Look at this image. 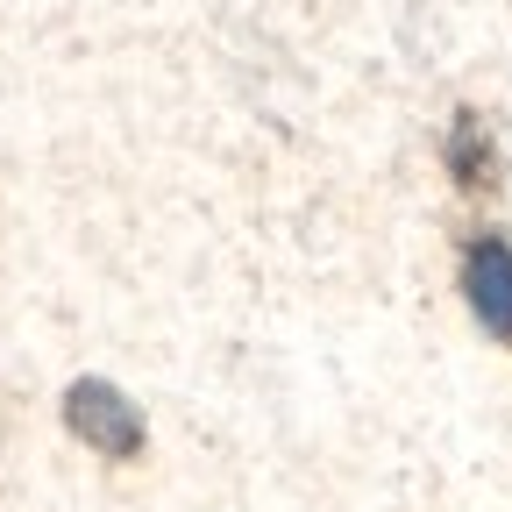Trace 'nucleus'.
I'll return each mask as SVG.
<instances>
[{"label":"nucleus","instance_id":"1","mask_svg":"<svg viewBox=\"0 0 512 512\" xmlns=\"http://www.w3.org/2000/svg\"><path fill=\"white\" fill-rule=\"evenodd\" d=\"M64 420H72V434L86 448H100V456H136L143 448V413L100 377H79L72 392H64Z\"/></svg>","mask_w":512,"mask_h":512},{"label":"nucleus","instance_id":"2","mask_svg":"<svg viewBox=\"0 0 512 512\" xmlns=\"http://www.w3.org/2000/svg\"><path fill=\"white\" fill-rule=\"evenodd\" d=\"M463 292H470V313L498 342H512V242L505 235H470L463 249Z\"/></svg>","mask_w":512,"mask_h":512},{"label":"nucleus","instance_id":"3","mask_svg":"<svg viewBox=\"0 0 512 512\" xmlns=\"http://www.w3.org/2000/svg\"><path fill=\"white\" fill-rule=\"evenodd\" d=\"M456 171H470V185H477V171H484V143H477V121L463 114V128H456Z\"/></svg>","mask_w":512,"mask_h":512}]
</instances>
